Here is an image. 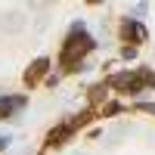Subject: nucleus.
Here are the masks:
<instances>
[{
    "label": "nucleus",
    "mask_w": 155,
    "mask_h": 155,
    "mask_svg": "<svg viewBox=\"0 0 155 155\" xmlns=\"http://www.w3.org/2000/svg\"><path fill=\"white\" fill-rule=\"evenodd\" d=\"M9 143H12V140H9V137H3V134H0V149H9Z\"/></svg>",
    "instance_id": "nucleus-8"
},
{
    "label": "nucleus",
    "mask_w": 155,
    "mask_h": 155,
    "mask_svg": "<svg viewBox=\"0 0 155 155\" xmlns=\"http://www.w3.org/2000/svg\"><path fill=\"white\" fill-rule=\"evenodd\" d=\"M47 65H50V59H34V65L28 68V71H25V81H28V84H34V81H41V74L47 71Z\"/></svg>",
    "instance_id": "nucleus-4"
},
{
    "label": "nucleus",
    "mask_w": 155,
    "mask_h": 155,
    "mask_svg": "<svg viewBox=\"0 0 155 155\" xmlns=\"http://www.w3.org/2000/svg\"><path fill=\"white\" fill-rule=\"evenodd\" d=\"M140 109H143V112H155V102H143Z\"/></svg>",
    "instance_id": "nucleus-9"
},
{
    "label": "nucleus",
    "mask_w": 155,
    "mask_h": 155,
    "mask_svg": "<svg viewBox=\"0 0 155 155\" xmlns=\"http://www.w3.org/2000/svg\"><path fill=\"white\" fill-rule=\"evenodd\" d=\"M124 37H127V41L134 37L137 44H143V41H146V28H143L137 19H127V22H124Z\"/></svg>",
    "instance_id": "nucleus-3"
},
{
    "label": "nucleus",
    "mask_w": 155,
    "mask_h": 155,
    "mask_svg": "<svg viewBox=\"0 0 155 155\" xmlns=\"http://www.w3.org/2000/svg\"><path fill=\"white\" fill-rule=\"evenodd\" d=\"M109 84L118 87V90H130V93H137V90H143L146 84H155V74H152V71H143V78H137V74H130V71H124V74H115Z\"/></svg>",
    "instance_id": "nucleus-2"
},
{
    "label": "nucleus",
    "mask_w": 155,
    "mask_h": 155,
    "mask_svg": "<svg viewBox=\"0 0 155 155\" xmlns=\"http://www.w3.org/2000/svg\"><path fill=\"white\" fill-rule=\"evenodd\" d=\"M71 130H74V124H62L59 130H53V134L47 137V143H50V146H59V140H65V137H68Z\"/></svg>",
    "instance_id": "nucleus-5"
},
{
    "label": "nucleus",
    "mask_w": 155,
    "mask_h": 155,
    "mask_svg": "<svg viewBox=\"0 0 155 155\" xmlns=\"http://www.w3.org/2000/svg\"><path fill=\"white\" fill-rule=\"evenodd\" d=\"M22 25H25V19L19 16V12H9V16L3 19V28L6 31H22Z\"/></svg>",
    "instance_id": "nucleus-6"
},
{
    "label": "nucleus",
    "mask_w": 155,
    "mask_h": 155,
    "mask_svg": "<svg viewBox=\"0 0 155 155\" xmlns=\"http://www.w3.org/2000/svg\"><path fill=\"white\" fill-rule=\"evenodd\" d=\"M16 106H19V102H12V99H0V118H9V112Z\"/></svg>",
    "instance_id": "nucleus-7"
},
{
    "label": "nucleus",
    "mask_w": 155,
    "mask_h": 155,
    "mask_svg": "<svg viewBox=\"0 0 155 155\" xmlns=\"http://www.w3.org/2000/svg\"><path fill=\"white\" fill-rule=\"evenodd\" d=\"M90 50H93V37L84 31V22H78L71 28V34H68L65 47H62V65L65 68H78L81 65V56L90 53Z\"/></svg>",
    "instance_id": "nucleus-1"
},
{
    "label": "nucleus",
    "mask_w": 155,
    "mask_h": 155,
    "mask_svg": "<svg viewBox=\"0 0 155 155\" xmlns=\"http://www.w3.org/2000/svg\"><path fill=\"white\" fill-rule=\"evenodd\" d=\"M74 155H81V152H74Z\"/></svg>",
    "instance_id": "nucleus-10"
}]
</instances>
